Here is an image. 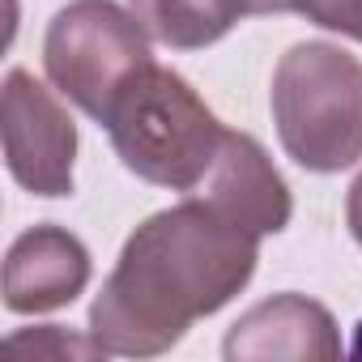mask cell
Instances as JSON below:
<instances>
[{
	"label": "cell",
	"mask_w": 362,
	"mask_h": 362,
	"mask_svg": "<svg viewBox=\"0 0 362 362\" xmlns=\"http://www.w3.org/2000/svg\"><path fill=\"white\" fill-rule=\"evenodd\" d=\"M256 260L260 235L184 197V205L145 218L128 235L90 307V337L124 358L166 354L252 281Z\"/></svg>",
	"instance_id": "cell-1"
},
{
	"label": "cell",
	"mask_w": 362,
	"mask_h": 362,
	"mask_svg": "<svg viewBox=\"0 0 362 362\" xmlns=\"http://www.w3.org/2000/svg\"><path fill=\"white\" fill-rule=\"evenodd\" d=\"M103 128L111 132V149L136 179L179 197L197 192L226 141V124L205 107L192 81L162 64H149L119 94Z\"/></svg>",
	"instance_id": "cell-2"
},
{
	"label": "cell",
	"mask_w": 362,
	"mask_h": 362,
	"mask_svg": "<svg viewBox=\"0 0 362 362\" xmlns=\"http://www.w3.org/2000/svg\"><path fill=\"white\" fill-rule=\"evenodd\" d=\"M273 124L281 149L315 175L362 158V60L337 43H294L273 69Z\"/></svg>",
	"instance_id": "cell-3"
},
{
	"label": "cell",
	"mask_w": 362,
	"mask_h": 362,
	"mask_svg": "<svg viewBox=\"0 0 362 362\" xmlns=\"http://www.w3.org/2000/svg\"><path fill=\"white\" fill-rule=\"evenodd\" d=\"M43 64L69 103L107 124L119 94L153 64L149 30L115 0H73L47 26Z\"/></svg>",
	"instance_id": "cell-4"
},
{
	"label": "cell",
	"mask_w": 362,
	"mask_h": 362,
	"mask_svg": "<svg viewBox=\"0 0 362 362\" xmlns=\"http://www.w3.org/2000/svg\"><path fill=\"white\" fill-rule=\"evenodd\" d=\"M0 119H5L0 132H5L9 175L35 197H69L73 158H77V124L60 107V98L43 81H35V73L9 69Z\"/></svg>",
	"instance_id": "cell-5"
},
{
	"label": "cell",
	"mask_w": 362,
	"mask_h": 362,
	"mask_svg": "<svg viewBox=\"0 0 362 362\" xmlns=\"http://www.w3.org/2000/svg\"><path fill=\"white\" fill-rule=\"evenodd\" d=\"M188 197L205 201L209 209H218L222 218H230L235 226H243L260 239L286 230L290 214H294L290 188L277 175V166L269 162L264 145L235 128H226V141H222L214 166L205 170L197 192H188Z\"/></svg>",
	"instance_id": "cell-6"
},
{
	"label": "cell",
	"mask_w": 362,
	"mask_h": 362,
	"mask_svg": "<svg viewBox=\"0 0 362 362\" xmlns=\"http://www.w3.org/2000/svg\"><path fill=\"white\" fill-rule=\"evenodd\" d=\"M90 247L64 226H30L5 256V307L13 315H43L69 307L90 286Z\"/></svg>",
	"instance_id": "cell-7"
},
{
	"label": "cell",
	"mask_w": 362,
	"mask_h": 362,
	"mask_svg": "<svg viewBox=\"0 0 362 362\" xmlns=\"http://www.w3.org/2000/svg\"><path fill=\"white\" fill-rule=\"evenodd\" d=\"M230 362L247 358H294V362H332L341 358L337 320L324 303L307 294H273L239 315L222 341Z\"/></svg>",
	"instance_id": "cell-8"
},
{
	"label": "cell",
	"mask_w": 362,
	"mask_h": 362,
	"mask_svg": "<svg viewBox=\"0 0 362 362\" xmlns=\"http://www.w3.org/2000/svg\"><path fill=\"white\" fill-rule=\"evenodd\" d=\"M136 22L175 52H201L226 39L243 18H252L247 0H128Z\"/></svg>",
	"instance_id": "cell-9"
},
{
	"label": "cell",
	"mask_w": 362,
	"mask_h": 362,
	"mask_svg": "<svg viewBox=\"0 0 362 362\" xmlns=\"http://www.w3.org/2000/svg\"><path fill=\"white\" fill-rule=\"evenodd\" d=\"M5 349H9V354L35 349V358H39V354H56V358H98V354H107L94 337H90V341H86V337H73V332H64L60 324L35 328V332H18V337H9Z\"/></svg>",
	"instance_id": "cell-10"
},
{
	"label": "cell",
	"mask_w": 362,
	"mask_h": 362,
	"mask_svg": "<svg viewBox=\"0 0 362 362\" xmlns=\"http://www.w3.org/2000/svg\"><path fill=\"white\" fill-rule=\"evenodd\" d=\"M294 13L362 43V0H294Z\"/></svg>",
	"instance_id": "cell-11"
},
{
	"label": "cell",
	"mask_w": 362,
	"mask_h": 362,
	"mask_svg": "<svg viewBox=\"0 0 362 362\" xmlns=\"http://www.w3.org/2000/svg\"><path fill=\"white\" fill-rule=\"evenodd\" d=\"M345 222H349V235H354L358 247H362V175L349 184V197H345Z\"/></svg>",
	"instance_id": "cell-12"
},
{
	"label": "cell",
	"mask_w": 362,
	"mask_h": 362,
	"mask_svg": "<svg viewBox=\"0 0 362 362\" xmlns=\"http://www.w3.org/2000/svg\"><path fill=\"white\" fill-rule=\"evenodd\" d=\"M252 5V18L256 13H294V0H247Z\"/></svg>",
	"instance_id": "cell-13"
},
{
	"label": "cell",
	"mask_w": 362,
	"mask_h": 362,
	"mask_svg": "<svg viewBox=\"0 0 362 362\" xmlns=\"http://www.w3.org/2000/svg\"><path fill=\"white\" fill-rule=\"evenodd\" d=\"M354 354H362V324H358V337H354Z\"/></svg>",
	"instance_id": "cell-14"
}]
</instances>
